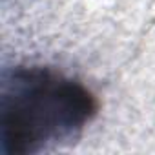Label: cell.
Instances as JSON below:
<instances>
[{
    "label": "cell",
    "instance_id": "cell-1",
    "mask_svg": "<svg viewBox=\"0 0 155 155\" xmlns=\"http://www.w3.org/2000/svg\"><path fill=\"white\" fill-rule=\"evenodd\" d=\"M97 111L95 97L48 68H17L2 93V140L9 153H38L69 142Z\"/></svg>",
    "mask_w": 155,
    "mask_h": 155
}]
</instances>
